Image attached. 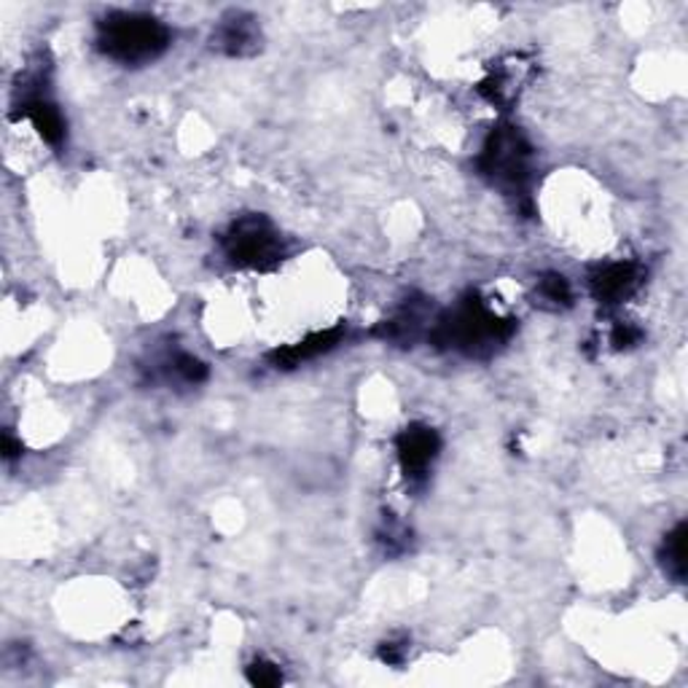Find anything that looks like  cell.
Wrapping results in <instances>:
<instances>
[{"mask_svg":"<svg viewBox=\"0 0 688 688\" xmlns=\"http://www.w3.org/2000/svg\"><path fill=\"white\" fill-rule=\"evenodd\" d=\"M514 334L512 320L495 316L479 296H466L458 307L444 312L431 331L438 347L458 349L468 358H488Z\"/></svg>","mask_w":688,"mask_h":688,"instance_id":"obj_1","label":"cell"},{"mask_svg":"<svg viewBox=\"0 0 688 688\" xmlns=\"http://www.w3.org/2000/svg\"><path fill=\"white\" fill-rule=\"evenodd\" d=\"M164 22L140 11H114L98 25V49L122 65H148L170 49Z\"/></svg>","mask_w":688,"mask_h":688,"instance_id":"obj_2","label":"cell"},{"mask_svg":"<svg viewBox=\"0 0 688 688\" xmlns=\"http://www.w3.org/2000/svg\"><path fill=\"white\" fill-rule=\"evenodd\" d=\"M479 172L508 197H527L532 177V146L527 144L519 127L501 124L492 129L490 138L484 140L482 153H479Z\"/></svg>","mask_w":688,"mask_h":688,"instance_id":"obj_3","label":"cell"},{"mask_svg":"<svg viewBox=\"0 0 688 688\" xmlns=\"http://www.w3.org/2000/svg\"><path fill=\"white\" fill-rule=\"evenodd\" d=\"M229 261L242 270H272L283 259V242L264 216H242L223 237Z\"/></svg>","mask_w":688,"mask_h":688,"instance_id":"obj_4","label":"cell"},{"mask_svg":"<svg viewBox=\"0 0 688 688\" xmlns=\"http://www.w3.org/2000/svg\"><path fill=\"white\" fill-rule=\"evenodd\" d=\"M395 452H399L401 471L409 482L420 484L428 477V468L442 452V438L428 425H409L395 438Z\"/></svg>","mask_w":688,"mask_h":688,"instance_id":"obj_5","label":"cell"},{"mask_svg":"<svg viewBox=\"0 0 688 688\" xmlns=\"http://www.w3.org/2000/svg\"><path fill=\"white\" fill-rule=\"evenodd\" d=\"M213 46L229 57H251L261 49V27L256 16L245 11H229L213 33Z\"/></svg>","mask_w":688,"mask_h":688,"instance_id":"obj_6","label":"cell"},{"mask_svg":"<svg viewBox=\"0 0 688 688\" xmlns=\"http://www.w3.org/2000/svg\"><path fill=\"white\" fill-rule=\"evenodd\" d=\"M592 296L605 307L624 305L627 299L640 288V266L632 261H614L605 264L592 275Z\"/></svg>","mask_w":688,"mask_h":688,"instance_id":"obj_7","label":"cell"},{"mask_svg":"<svg viewBox=\"0 0 688 688\" xmlns=\"http://www.w3.org/2000/svg\"><path fill=\"white\" fill-rule=\"evenodd\" d=\"M342 336H344L342 325L318 331V334H310L307 340L288 344V347H283V349H275V353L270 355V360L275 369H296V366L307 364V360H316L320 358V355L331 353V349L342 342Z\"/></svg>","mask_w":688,"mask_h":688,"instance_id":"obj_8","label":"cell"},{"mask_svg":"<svg viewBox=\"0 0 688 688\" xmlns=\"http://www.w3.org/2000/svg\"><path fill=\"white\" fill-rule=\"evenodd\" d=\"M16 116H25L35 127V133L49 146H59L65 140V118L59 114L57 105L49 98H44V94H27Z\"/></svg>","mask_w":688,"mask_h":688,"instance_id":"obj_9","label":"cell"},{"mask_svg":"<svg viewBox=\"0 0 688 688\" xmlns=\"http://www.w3.org/2000/svg\"><path fill=\"white\" fill-rule=\"evenodd\" d=\"M425 320H428V310H425L423 301H406L393 318L379 325L377 336H382L385 342L406 347V344H414L423 336Z\"/></svg>","mask_w":688,"mask_h":688,"instance_id":"obj_10","label":"cell"},{"mask_svg":"<svg viewBox=\"0 0 688 688\" xmlns=\"http://www.w3.org/2000/svg\"><path fill=\"white\" fill-rule=\"evenodd\" d=\"M662 567L675 584L686 581V521H680L673 532H667L662 543Z\"/></svg>","mask_w":688,"mask_h":688,"instance_id":"obj_11","label":"cell"},{"mask_svg":"<svg viewBox=\"0 0 688 688\" xmlns=\"http://www.w3.org/2000/svg\"><path fill=\"white\" fill-rule=\"evenodd\" d=\"M519 65H508V68H497L495 73L479 87V92L490 100L492 105H506L516 98V89H519Z\"/></svg>","mask_w":688,"mask_h":688,"instance_id":"obj_12","label":"cell"},{"mask_svg":"<svg viewBox=\"0 0 688 688\" xmlns=\"http://www.w3.org/2000/svg\"><path fill=\"white\" fill-rule=\"evenodd\" d=\"M538 296H541L546 305H551L554 310H560V307L571 305L573 290H571V283H567L565 277L557 275V272H551V275H543L541 283H538Z\"/></svg>","mask_w":688,"mask_h":688,"instance_id":"obj_13","label":"cell"},{"mask_svg":"<svg viewBox=\"0 0 688 688\" xmlns=\"http://www.w3.org/2000/svg\"><path fill=\"white\" fill-rule=\"evenodd\" d=\"M170 374H175V377L186 385H199L207 379V366L202 364L199 358H194V355L177 353L175 358L170 360Z\"/></svg>","mask_w":688,"mask_h":688,"instance_id":"obj_14","label":"cell"},{"mask_svg":"<svg viewBox=\"0 0 688 688\" xmlns=\"http://www.w3.org/2000/svg\"><path fill=\"white\" fill-rule=\"evenodd\" d=\"M409 541H412V532H409L406 525L395 519H385V527L379 530V543L385 546L388 554H401V551L409 549Z\"/></svg>","mask_w":688,"mask_h":688,"instance_id":"obj_15","label":"cell"},{"mask_svg":"<svg viewBox=\"0 0 688 688\" xmlns=\"http://www.w3.org/2000/svg\"><path fill=\"white\" fill-rule=\"evenodd\" d=\"M248 680H251L253 686L272 688V686L283 684V673H280V667H277V664L256 660L251 664V667H248Z\"/></svg>","mask_w":688,"mask_h":688,"instance_id":"obj_16","label":"cell"},{"mask_svg":"<svg viewBox=\"0 0 688 688\" xmlns=\"http://www.w3.org/2000/svg\"><path fill=\"white\" fill-rule=\"evenodd\" d=\"M640 340H643V331L634 329V325H616L614 336H610V342L616 344V347H632V344H638Z\"/></svg>","mask_w":688,"mask_h":688,"instance_id":"obj_17","label":"cell"},{"mask_svg":"<svg viewBox=\"0 0 688 688\" xmlns=\"http://www.w3.org/2000/svg\"><path fill=\"white\" fill-rule=\"evenodd\" d=\"M379 656L388 664H401L403 656H406V640H388V643H382V649H379Z\"/></svg>","mask_w":688,"mask_h":688,"instance_id":"obj_18","label":"cell"},{"mask_svg":"<svg viewBox=\"0 0 688 688\" xmlns=\"http://www.w3.org/2000/svg\"><path fill=\"white\" fill-rule=\"evenodd\" d=\"M22 455V444H16V438L11 433L3 436V458L5 460H16Z\"/></svg>","mask_w":688,"mask_h":688,"instance_id":"obj_19","label":"cell"}]
</instances>
